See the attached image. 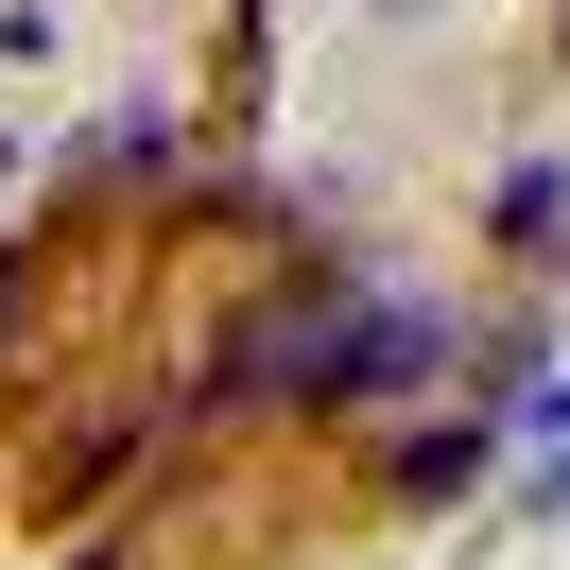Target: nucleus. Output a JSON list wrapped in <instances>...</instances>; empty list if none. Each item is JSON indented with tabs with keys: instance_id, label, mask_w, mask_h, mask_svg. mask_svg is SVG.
<instances>
[{
	"instance_id": "nucleus-1",
	"label": "nucleus",
	"mask_w": 570,
	"mask_h": 570,
	"mask_svg": "<svg viewBox=\"0 0 570 570\" xmlns=\"http://www.w3.org/2000/svg\"><path fill=\"white\" fill-rule=\"evenodd\" d=\"M484 466H501V415H432V432H397V466H381V484L432 519V501H466Z\"/></svg>"
},
{
	"instance_id": "nucleus-2",
	"label": "nucleus",
	"mask_w": 570,
	"mask_h": 570,
	"mask_svg": "<svg viewBox=\"0 0 570 570\" xmlns=\"http://www.w3.org/2000/svg\"><path fill=\"white\" fill-rule=\"evenodd\" d=\"M484 225L519 259H570V156H501V190H484Z\"/></svg>"
},
{
	"instance_id": "nucleus-3",
	"label": "nucleus",
	"mask_w": 570,
	"mask_h": 570,
	"mask_svg": "<svg viewBox=\"0 0 570 570\" xmlns=\"http://www.w3.org/2000/svg\"><path fill=\"white\" fill-rule=\"evenodd\" d=\"M18 294H36V277H18V259H0V328H18Z\"/></svg>"
},
{
	"instance_id": "nucleus-4",
	"label": "nucleus",
	"mask_w": 570,
	"mask_h": 570,
	"mask_svg": "<svg viewBox=\"0 0 570 570\" xmlns=\"http://www.w3.org/2000/svg\"><path fill=\"white\" fill-rule=\"evenodd\" d=\"M70 570H105V553H70Z\"/></svg>"
},
{
	"instance_id": "nucleus-5",
	"label": "nucleus",
	"mask_w": 570,
	"mask_h": 570,
	"mask_svg": "<svg viewBox=\"0 0 570 570\" xmlns=\"http://www.w3.org/2000/svg\"><path fill=\"white\" fill-rule=\"evenodd\" d=\"M0 174H18V156H0Z\"/></svg>"
}]
</instances>
